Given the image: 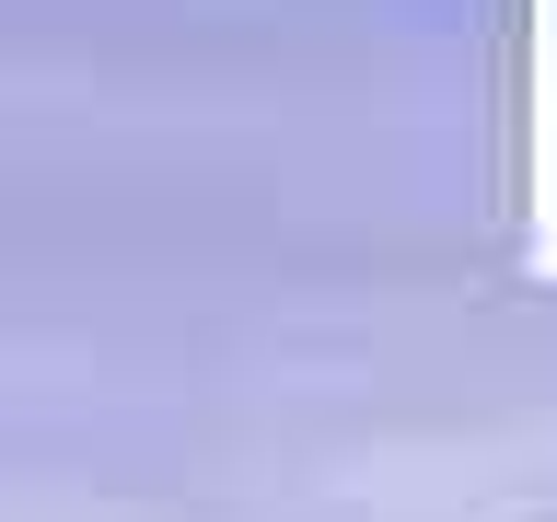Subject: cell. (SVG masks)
<instances>
[{
  "label": "cell",
  "mask_w": 557,
  "mask_h": 522,
  "mask_svg": "<svg viewBox=\"0 0 557 522\" xmlns=\"http://www.w3.org/2000/svg\"><path fill=\"white\" fill-rule=\"evenodd\" d=\"M534 256L557 268V0H534Z\"/></svg>",
  "instance_id": "6da1fadb"
}]
</instances>
